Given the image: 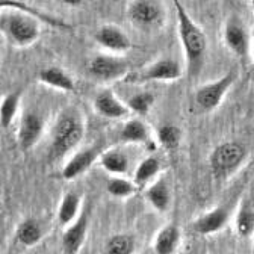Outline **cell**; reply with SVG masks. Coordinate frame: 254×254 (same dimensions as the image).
<instances>
[{
  "label": "cell",
  "mask_w": 254,
  "mask_h": 254,
  "mask_svg": "<svg viewBox=\"0 0 254 254\" xmlns=\"http://www.w3.org/2000/svg\"><path fill=\"white\" fill-rule=\"evenodd\" d=\"M99 150L97 148H88V150H83L80 153H77L76 156H73L71 161L65 165V168H64L62 171V176L71 180L74 177H77L79 174H82L92 162L95 156H97Z\"/></svg>",
  "instance_id": "obj_12"
},
{
  "label": "cell",
  "mask_w": 254,
  "mask_h": 254,
  "mask_svg": "<svg viewBox=\"0 0 254 254\" xmlns=\"http://www.w3.org/2000/svg\"><path fill=\"white\" fill-rule=\"evenodd\" d=\"M40 79H41V82H44L53 88H59L64 91H73L74 89V83H73L71 77L58 67H50V68L43 70L40 73Z\"/></svg>",
  "instance_id": "obj_17"
},
{
  "label": "cell",
  "mask_w": 254,
  "mask_h": 254,
  "mask_svg": "<svg viewBox=\"0 0 254 254\" xmlns=\"http://www.w3.org/2000/svg\"><path fill=\"white\" fill-rule=\"evenodd\" d=\"M65 3H67V5H74V6H79V5H80V0H74V2H73V0H65Z\"/></svg>",
  "instance_id": "obj_31"
},
{
  "label": "cell",
  "mask_w": 254,
  "mask_h": 254,
  "mask_svg": "<svg viewBox=\"0 0 254 254\" xmlns=\"http://www.w3.org/2000/svg\"><path fill=\"white\" fill-rule=\"evenodd\" d=\"M127 70V64L120 58L106 55L95 56L89 64V71L94 77L102 80H114L121 77Z\"/></svg>",
  "instance_id": "obj_6"
},
{
  "label": "cell",
  "mask_w": 254,
  "mask_h": 254,
  "mask_svg": "<svg viewBox=\"0 0 254 254\" xmlns=\"http://www.w3.org/2000/svg\"><path fill=\"white\" fill-rule=\"evenodd\" d=\"M41 129H43V123L35 114H27L23 117L20 126V135H18L23 150L30 148L37 142V139L41 135Z\"/></svg>",
  "instance_id": "obj_10"
},
{
  "label": "cell",
  "mask_w": 254,
  "mask_h": 254,
  "mask_svg": "<svg viewBox=\"0 0 254 254\" xmlns=\"http://www.w3.org/2000/svg\"><path fill=\"white\" fill-rule=\"evenodd\" d=\"M18 100H20V92L8 94L6 97L3 99L2 106H0V121H2L3 129H8V127L11 126V123L14 120V115L17 112Z\"/></svg>",
  "instance_id": "obj_22"
},
{
  "label": "cell",
  "mask_w": 254,
  "mask_h": 254,
  "mask_svg": "<svg viewBox=\"0 0 254 254\" xmlns=\"http://www.w3.org/2000/svg\"><path fill=\"white\" fill-rule=\"evenodd\" d=\"M41 236H43L41 227L35 219H24L17 227V239L26 247L38 244Z\"/></svg>",
  "instance_id": "obj_18"
},
{
  "label": "cell",
  "mask_w": 254,
  "mask_h": 254,
  "mask_svg": "<svg viewBox=\"0 0 254 254\" xmlns=\"http://www.w3.org/2000/svg\"><path fill=\"white\" fill-rule=\"evenodd\" d=\"M157 138L165 148H176L180 141V130L173 124H165L159 129Z\"/></svg>",
  "instance_id": "obj_25"
},
{
  "label": "cell",
  "mask_w": 254,
  "mask_h": 254,
  "mask_svg": "<svg viewBox=\"0 0 254 254\" xmlns=\"http://www.w3.org/2000/svg\"><path fill=\"white\" fill-rule=\"evenodd\" d=\"M233 79H235V74L229 73L227 76L219 79L218 82L209 83V85L200 88L195 95V100H197L198 106H201L206 111L215 109L221 103L222 97H224V94L227 92L230 85L233 83Z\"/></svg>",
  "instance_id": "obj_5"
},
{
  "label": "cell",
  "mask_w": 254,
  "mask_h": 254,
  "mask_svg": "<svg viewBox=\"0 0 254 254\" xmlns=\"http://www.w3.org/2000/svg\"><path fill=\"white\" fill-rule=\"evenodd\" d=\"M227 209L224 207H216L213 210H210L209 213H206L204 216H201L200 219H197L194 222V230L200 235H210L218 232L219 229H222V226L227 222Z\"/></svg>",
  "instance_id": "obj_9"
},
{
  "label": "cell",
  "mask_w": 254,
  "mask_h": 254,
  "mask_svg": "<svg viewBox=\"0 0 254 254\" xmlns=\"http://www.w3.org/2000/svg\"><path fill=\"white\" fill-rule=\"evenodd\" d=\"M2 6H14V8H18V9H21V11H24V12H27V14H30V15H35V17H38V18H43L44 21H47L49 24H52V26H61V27H70L68 24H65V23H62L61 20H58V18H52V17H49V15H46V14H40V12H37V11H34V9H30L29 6H26L24 3H21V2H2Z\"/></svg>",
  "instance_id": "obj_30"
},
{
  "label": "cell",
  "mask_w": 254,
  "mask_h": 254,
  "mask_svg": "<svg viewBox=\"0 0 254 254\" xmlns=\"http://www.w3.org/2000/svg\"><path fill=\"white\" fill-rule=\"evenodd\" d=\"M95 40H97L99 44L111 50L123 52V50L130 49V40L127 38L118 27H114V26L102 27L97 34H95Z\"/></svg>",
  "instance_id": "obj_8"
},
{
  "label": "cell",
  "mask_w": 254,
  "mask_h": 254,
  "mask_svg": "<svg viewBox=\"0 0 254 254\" xmlns=\"http://www.w3.org/2000/svg\"><path fill=\"white\" fill-rule=\"evenodd\" d=\"M253 254H254V244H253Z\"/></svg>",
  "instance_id": "obj_33"
},
{
  "label": "cell",
  "mask_w": 254,
  "mask_h": 254,
  "mask_svg": "<svg viewBox=\"0 0 254 254\" xmlns=\"http://www.w3.org/2000/svg\"><path fill=\"white\" fill-rule=\"evenodd\" d=\"M135 248L133 238L129 235H115L106 244V254H132Z\"/></svg>",
  "instance_id": "obj_21"
},
{
  "label": "cell",
  "mask_w": 254,
  "mask_h": 254,
  "mask_svg": "<svg viewBox=\"0 0 254 254\" xmlns=\"http://www.w3.org/2000/svg\"><path fill=\"white\" fill-rule=\"evenodd\" d=\"M106 189L114 197H127L133 192V185L124 179H111L108 182Z\"/></svg>",
  "instance_id": "obj_29"
},
{
  "label": "cell",
  "mask_w": 254,
  "mask_h": 254,
  "mask_svg": "<svg viewBox=\"0 0 254 254\" xmlns=\"http://www.w3.org/2000/svg\"><path fill=\"white\" fill-rule=\"evenodd\" d=\"M147 200L154 206V209L164 212L170 204V192L164 182H157L147 189Z\"/></svg>",
  "instance_id": "obj_19"
},
{
  "label": "cell",
  "mask_w": 254,
  "mask_h": 254,
  "mask_svg": "<svg viewBox=\"0 0 254 254\" xmlns=\"http://www.w3.org/2000/svg\"><path fill=\"white\" fill-rule=\"evenodd\" d=\"M180 239V232L176 226H167L156 236L154 251L156 254H173Z\"/></svg>",
  "instance_id": "obj_14"
},
{
  "label": "cell",
  "mask_w": 254,
  "mask_h": 254,
  "mask_svg": "<svg viewBox=\"0 0 254 254\" xmlns=\"http://www.w3.org/2000/svg\"><path fill=\"white\" fill-rule=\"evenodd\" d=\"M121 139L129 142H141L147 139V129L139 120H132L121 130Z\"/></svg>",
  "instance_id": "obj_23"
},
{
  "label": "cell",
  "mask_w": 254,
  "mask_h": 254,
  "mask_svg": "<svg viewBox=\"0 0 254 254\" xmlns=\"http://www.w3.org/2000/svg\"><path fill=\"white\" fill-rule=\"evenodd\" d=\"M176 11H177V20H179V34L180 40L185 49V53L188 56V61L190 65L200 64L204 52H206V37L203 30L190 20V17L185 12L183 6L179 2H174Z\"/></svg>",
  "instance_id": "obj_1"
},
{
  "label": "cell",
  "mask_w": 254,
  "mask_h": 254,
  "mask_svg": "<svg viewBox=\"0 0 254 254\" xmlns=\"http://www.w3.org/2000/svg\"><path fill=\"white\" fill-rule=\"evenodd\" d=\"M226 43L227 46L238 55L244 56L247 53V35H245V30L242 29V26L238 21H230L226 26Z\"/></svg>",
  "instance_id": "obj_15"
},
{
  "label": "cell",
  "mask_w": 254,
  "mask_h": 254,
  "mask_svg": "<svg viewBox=\"0 0 254 254\" xmlns=\"http://www.w3.org/2000/svg\"><path fill=\"white\" fill-rule=\"evenodd\" d=\"M129 14H130V18L135 20L136 23L150 24V23H153V21H156L159 18L161 11H159V8L154 3L141 0V2H135L130 6Z\"/></svg>",
  "instance_id": "obj_16"
},
{
  "label": "cell",
  "mask_w": 254,
  "mask_h": 254,
  "mask_svg": "<svg viewBox=\"0 0 254 254\" xmlns=\"http://www.w3.org/2000/svg\"><path fill=\"white\" fill-rule=\"evenodd\" d=\"M154 102V97L150 94V92H139V94H135L133 97H130L129 100V108L132 111H135L136 114H147L148 109L151 108Z\"/></svg>",
  "instance_id": "obj_28"
},
{
  "label": "cell",
  "mask_w": 254,
  "mask_h": 254,
  "mask_svg": "<svg viewBox=\"0 0 254 254\" xmlns=\"http://www.w3.org/2000/svg\"><path fill=\"white\" fill-rule=\"evenodd\" d=\"M103 167L114 174H121L127 170V159L123 153L120 151H108L102 157Z\"/></svg>",
  "instance_id": "obj_24"
},
{
  "label": "cell",
  "mask_w": 254,
  "mask_h": 254,
  "mask_svg": "<svg viewBox=\"0 0 254 254\" xmlns=\"http://www.w3.org/2000/svg\"><path fill=\"white\" fill-rule=\"evenodd\" d=\"M236 229L241 236H250L254 232V212L251 209H241L236 219Z\"/></svg>",
  "instance_id": "obj_27"
},
{
  "label": "cell",
  "mask_w": 254,
  "mask_h": 254,
  "mask_svg": "<svg viewBox=\"0 0 254 254\" xmlns=\"http://www.w3.org/2000/svg\"><path fill=\"white\" fill-rule=\"evenodd\" d=\"M86 230H88V213L83 212L74 224L64 233L62 245L67 254H77L80 251L86 236Z\"/></svg>",
  "instance_id": "obj_7"
},
{
  "label": "cell",
  "mask_w": 254,
  "mask_h": 254,
  "mask_svg": "<svg viewBox=\"0 0 254 254\" xmlns=\"http://www.w3.org/2000/svg\"><path fill=\"white\" fill-rule=\"evenodd\" d=\"M245 156V150L238 142H226L219 145L212 154V170L218 177L230 174Z\"/></svg>",
  "instance_id": "obj_4"
},
{
  "label": "cell",
  "mask_w": 254,
  "mask_h": 254,
  "mask_svg": "<svg viewBox=\"0 0 254 254\" xmlns=\"http://www.w3.org/2000/svg\"><path fill=\"white\" fill-rule=\"evenodd\" d=\"M95 109L99 114L108 117V118H120L127 114V108H124L109 91H102L94 100Z\"/></svg>",
  "instance_id": "obj_13"
},
{
  "label": "cell",
  "mask_w": 254,
  "mask_h": 254,
  "mask_svg": "<svg viewBox=\"0 0 254 254\" xmlns=\"http://www.w3.org/2000/svg\"><path fill=\"white\" fill-rule=\"evenodd\" d=\"M251 3H253V9H254V0H253V2H251Z\"/></svg>",
  "instance_id": "obj_32"
},
{
  "label": "cell",
  "mask_w": 254,
  "mask_h": 254,
  "mask_svg": "<svg viewBox=\"0 0 254 254\" xmlns=\"http://www.w3.org/2000/svg\"><path fill=\"white\" fill-rule=\"evenodd\" d=\"M82 135H83L82 124L76 118L70 115L59 118V121L55 124V129H53L50 156L52 157L64 156L67 151H70L73 147L79 144V141L82 139Z\"/></svg>",
  "instance_id": "obj_2"
},
{
  "label": "cell",
  "mask_w": 254,
  "mask_h": 254,
  "mask_svg": "<svg viewBox=\"0 0 254 254\" xmlns=\"http://www.w3.org/2000/svg\"><path fill=\"white\" fill-rule=\"evenodd\" d=\"M2 30L18 46L32 44L38 38V26L27 15H8L2 18Z\"/></svg>",
  "instance_id": "obj_3"
},
{
  "label": "cell",
  "mask_w": 254,
  "mask_h": 254,
  "mask_svg": "<svg viewBox=\"0 0 254 254\" xmlns=\"http://www.w3.org/2000/svg\"><path fill=\"white\" fill-rule=\"evenodd\" d=\"M159 171V161L156 157H147L145 161L141 162L139 168L136 170V176L135 180L139 185H144L145 182H148L153 176H156Z\"/></svg>",
  "instance_id": "obj_26"
},
{
  "label": "cell",
  "mask_w": 254,
  "mask_h": 254,
  "mask_svg": "<svg viewBox=\"0 0 254 254\" xmlns=\"http://www.w3.org/2000/svg\"><path fill=\"white\" fill-rule=\"evenodd\" d=\"M180 77V67L173 59H161L144 73V80H174Z\"/></svg>",
  "instance_id": "obj_11"
},
{
  "label": "cell",
  "mask_w": 254,
  "mask_h": 254,
  "mask_svg": "<svg viewBox=\"0 0 254 254\" xmlns=\"http://www.w3.org/2000/svg\"><path fill=\"white\" fill-rule=\"evenodd\" d=\"M79 204H80V200L76 194H67L64 197V200L59 206V212H58V218L62 226L70 224V222L76 218Z\"/></svg>",
  "instance_id": "obj_20"
}]
</instances>
